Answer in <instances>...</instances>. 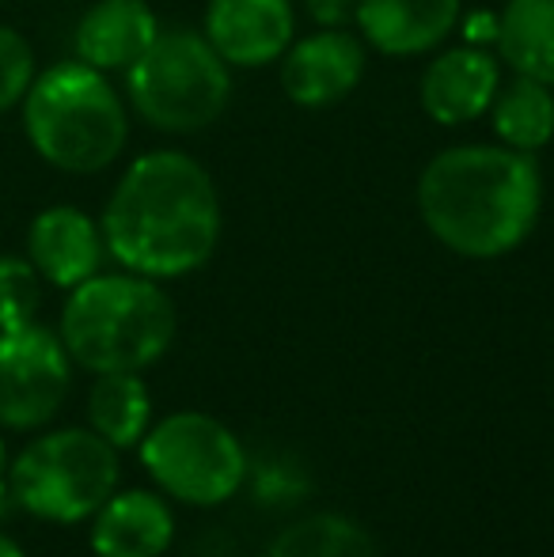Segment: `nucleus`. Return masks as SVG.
I'll list each match as a JSON object with an SVG mask.
<instances>
[{"mask_svg": "<svg viewBox=\"0 0 554 557\" xmlns=\"http://www.w3.org/2000/svg\"><path fill=\"white\" fill-rule=\"evenodd\" d=\"M23 129L50 168L96 175L122 156L130 117L107 73L84 61H61L30 81L23 96Z\"/></svg>", "mask_w": 554, "mask_h": 557, "instance_id": "nucleus-4", "label": "nucleus"}, {"mask_svg": "<svg viewBox=\"0 0 554 557\" xmlns=\"http://www.w3.org/2000/svg\"><path fill=\"white\" fill-rule=\"evenodd\" d=\"M156 35L160 23L145 0H99L76 23V61L99 73H126Z\"/></svg>", "mask_w": 554, "mask_h": 557, "instance_id": "nucleus-15", "label": "nucleus"}, {"mask_svg": "<svg viewBox=\"0 0 554 557\" xmlns=\"http://www.w3.org/2000/svg\"><path fill=\"white\" fill-rule=\"evenodd\" d=\"M267 557H380L372 535L338 512H311L278 531Z\"/></svg>", "mask_w": 554, "mask_h": 557, "instance_id": "nucleus-19", "label": "nucleus"}, {"mask_svg": "<svg viewBox=\"0 0 554 557\" xmlns=\"http://www.w3.org/2000/svg\"><path fill=\"white\" fill-rule=\"evenodd\" d=\"M140 467L163 497L194 508L232 500L247 482V451L224 421L198 410H178L145 433Z\"/></svg>", "mask_w": 554, "mask_h": 557, "instance_id": "nucleus-7", "label": "nucleus"}, {"mask_svg": "<svg viewBox=\"0 0 554 557\" xmlns=\"http://www.w3.org/2000/svg\"><path fill=\"white\" fill-rule=\"evenodd\" d=\"M69 383H73V357L61 334L38 323L0 331V425H46L65 403Z\"/></svg>", "mask_w": 554, "mask_h": 557, "instance_id": "nucleus-8", "label": "nucleus"}, {"mask_svg": "<svg viewBox=\"0 0 554 557\" xmlns=\"http://www.w3.org/2000/svg\"><path fill=\"white\" fill-rule=\"evenodd\" d=\"M494 46L517 76L554 88V0H505Z\"/></svg>", "mask_w": 554, "mask_h": 557, "instance_id": "nucleus-16", "label": "nucleus"}, {"mask_svg": "<svg viewBox=\"0 0 554 557\" xmlns=\"http://www.w3.org/2000/svg\"><path fill=\"white\" fill-rule=\"evenodd\" d=\"M8 485L38 520L81 523L119 490V447L91 429H58L15 455Z\"/></svg>", "mask_w": 554, "mask_h": 557, "instance_id": "nucleus-6", "label": "nucleus"}, {"mask_svg": "<svg viewBox=\"0 0 554 557\" xmlns=\"http://www.w3.org/2000/svg\"><path fill=\"white\" fill-rule=\"evenodd\" d=\"M365 42L346 27H319L281 53V88L304 111H327L354 96L365 76Z\"/></svg>", "mask_w": 554, "mask_h": 557, "instance_id": "nucleus-9", "label": "nucleus"}, {"mask_svg": "<svg viewBox=\"0 0 554 557\" xmlns=\"http://www.w3.org/2000/svg\"><path fill=\"white\" fill-rule=\"evenodd\" d=\"M134 111L160 133H201L224 114L232 73L201 30L171 27L126 69Z\"/></svg>", "mask_w": 554, "mask_h": 557, "instance_id": "nucleus-5", "label": "nucleus"}, {"mask_svg": "<svg viewBox=\"0 0 554 557\" xmlns=\"http://www.w3.org/2000/svg\"><path fill=\"white\" fill-rule=\"evenodd\" d=\"M502 88L497 58L482 46H456L436 53L418 84L421 111L436 125H467L482 117Z\"/></svg>", "mask_w": 554, "mask_h": 557, "instance_id": "nucleus-11", "label": "nucleus"}, {"mask_svg": "<svg viewBox=\"0 0 554 557\" xmlns=\"http://www.w3.org/2000/svg\"><path fill=\"white\" fill-rule=\"evenodd\" d=\"M221 194L194 156L160 148L137 156L103 209L107 255L152 281L186 277L221 243Z\"/></svg>", "mask_w": 554, "mask_h": 557, "instance_id": "nucleus-1", "label": "nucleus"}, {"mask_svg": "<svg viewBox=\"0 0 554 557\" xmlns=\"http://www.w3.org/2000/svg\"><path fill=\"white\" fill-rule=\"evenodd\" d=\"M418 213L441 247L490 262L513 255L543 213L535 156L505 145H456L421 168Z\"/></svg>", "mask_w": 554, "mask_h": 557, "instance_id": "nucleus-2", "label": "nucleus"}, {"mask_svg": "<svg viewBox=\"0 0 554 557\" xmlns=\"http://www.w3.org/2000/svg\"><path fill=\"white\" fill-rule=\"evenodd\" d=\"M103 227L76 206H50L30 221L27 262L58 288H76L103 265Z\"/></svg>", "mask_w": 554, "mask_h": 557, "instance_id": "nucleus-12", "label": "nucleus"}, {"mask_svg": "<svg viewBox=\"0 0 554 557\" xmlns=\"http://www.w3.org/2000/svg\"><path fill=\"white\" fill-rule=\"evenodd\" d=\"M361 38L384 58L429 53L459 27L464 0H357Z\"/></svg>", "mask_w": 554, "mask_h": 557, "instance_id": "nucleus-13", "label": "nucleus"}, {"mask_svg": "<svg viewBox=\"0 0 554 557\" xmlns=\"http://www.w3.org/2000/svg\"><path fill=\"white\" fill-rule=\"evenodd\" d=\"M88 421L111 447L126 451L145 441L152 429V398L140 372H107L88 391Z\"/></svg>", "mask_w": 554, "mask_h": 557, "instance_id": "nucleus-17", "label": "nucleus"}, {"mask_svg": "<svg viewBox=\"0 0 554 557\" xmlns=\"http://www.w3.org/2000/svg\"><path fill=\"white\" fill-rule=\"evenodd\" d=\"M0 470H4V441H0Z\"/></svg>", "mask_w": 554, "mask_h": 557, "instance_id": "nucleus-25", "label": "nucleus"}, {"mask_svg": "<svg viewBox=\"0 0 554 557\" xmlns=\"http://www.w3.org/2000/svg\"><path fill=\"white\" fill-rule=\"evenodd\" d=\"M30 81H35V53H30L27 38L0 23V114L23 103Z\"/></svg>", "mask_w": 554, "mask_h": 557, "instance_id": "nucleus-21", "label": "nucleus"}, {"mask_svg": "<svg viewBox=\"0 0 554 557\" xmlns=\"http://www.w3.org/2000/svg\"><path fill=\"white\" fill-rule=\"evenodd\" d=\"M175 304L140 273H96L69 288L61 342L69 357L96 375L145 372L175 342Z\"/></svg>", "mask_w": 554, "mask_h": 557, "instance_id": "nucleus-3", "label": "nucleus"}, {"mask_svg": "<svg viewBox=\"0 0 554 557\" xmlns=\"http://www.w3.org/2000/svg\"><path fill=\"white\" fill-rule=\"evenodd\" d=\"M296 15L288 0H209L206 30L229 69H262L293 46Z\"/></svg>", "mask_w": 554, "mask_h": 557, "instance_id": "nucleus-10", "label": "nucleus"}, {"mask_svg": "<svg viewBox=\"0 0 554 557\" xmlns=\"http://www.w3.org/2000/svg\"><path fill=\"white\" fill-rule=\"evenodd\" d=\"M490 129L497 145L535 156L554 140V88L517 76L509 88H497L490 103Z\"/></svg>", "mask_w": 554, "mask_h": 557, "instance_id": "nucleus-18", "label": "nucleus"}, {"mask_svg": "<svg viewBox=\"0 0 554 557\" xmlns=\"http://www.w3.org/2000/svg\"><path fill=\"white\" fill-rule=\"evenodd\" d=\"M464 30L471 35V42H467V46L494 42V38H497V15H490V12H471V15L464 20Z\"/></svg>", "mask_w": 554, "mask_h": 557, "instance_id": "nucleus-23", "label": "nucleus"}, {"mask_svg": "<svg viewBox=\"0 0 554 557\" xmlns=\"http://www.w3.org/2000/svg\"><path fill=\"white\" fill-rule=\"evenodd\" d=\"M304 12H308L319 27H346L357 12V0H304Z\"/></svg>", "mask_w": 554, "mask_h": 557, "instance_id": "nucleus-22", "label": "nucleus"}, {"mask_svg": "<svg viewBox=\"0 0 554 557\" xmlns=\"http://www.w3.org/2000/svg\"><path fill=\"white\" fill-rule=\"evenodd\" d=\"M0 557H27V554H23L8 535H0Z\"/></svg>", "mask_w": 554, "mask_h": 557, "instance_id": "nucleus-24", "label": "nucleus"}, {"mask_svg": "<svg viewBox=\"0 0 554 557\" xmlns=\"http://www.w3.org/2000/svg\"><path fill=\"white\" fill-rule=\"evenodd\" d=\"M175 539V516L152 490L111 493L91 516L96 557H163Z\"/></svg>", "mask_w": 554, "mask_h": 557, "instance_id": "nucleus-14", "label": "nucleus"}, {"mask_svg": "<svg viewBox=\"0 0 554 557\" xmlns=\"http://www.w3.org/2000/svg\"><path fill=\"white\" fill-rule=\"evenodd\" d=\"M42 304V277L27 258L0 255V331L35 323Z\"/></svg>", "mask_w": 554, "mask_h": 557, "instance_id": "nucleus-20", "label": "nucleus"}]
</instances>
